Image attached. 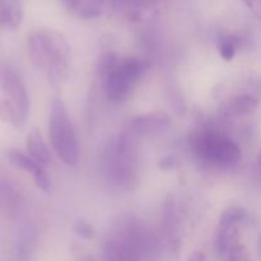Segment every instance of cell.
<instances>
[{"label": "cell", "mask_w": 261, "mask_h": 261, "mask_svg": "<svg viewBox=\"0 0 261 261\" xmlns=\"http://www.w3.org/2000/svg\"><path fill=\"white\" fill-rule=\"evenodd\" d=\"M240 40L236 36H223L218 41V51L219 55L223 60L231 61L236 56L239 50Z\"/></svg>", "instance_id": "16"}, {"label": "cell", "mask_w": 261, "mask_h": 261, "mask_svg": "<svg viewBox=\"0 0 261 261\" xmlns=\"http://www.w3.org/2000/svg\"><path fill=\"white\" fill-rule=\"evenodd\" d=\"M147 61L139 58H120L116 65L101 78L105 94L111 102H122L132 93L135 84L147 73Z\"/></svg>", "instance_id": "4"}, {"label": "cell", "mask_w": 261, "mask_h": 261, "mask_svg": "<svg viewBox=\"0 0 261 261\" xmlns=\"http://www.w3.org/2000/svg\"><path fill=\"white\" fill-rule=\"evenodd\" d=\"M8 160H9L10 165L17 167L18 170L25 171L28 173H32V175H35L36 171L41 167L30 155L23 154L19 150H9V153H8Z\"/></svg>", "instance_id": "15"}, {"label": "cell", "mask_w": 261, "mask_h": 261, "mask_svg": "<svg viewBox=\"0 0 261 261\" xmlns=\"http://www.w3.org/2000/svg\"><path fill=\"white\" fill-rule=\"evenodd\" d=\"M25 147L30 157L40 166H46L51 162V152L38 127L30 130L25 138Z\"/></svg>", "instance_id": "9"}, {"label": "cell", "mask_w": 261, "mask_h": 261, "mask_svg": "<svg viewBox=\"0 0 261 261\" xmlns=\"http://www.w3.org/2000/svg\"><path fill=\"white\" fill-rule=\"evenodd\" d=\"M224 259L226 261H251V256H250V252L246 249V246L240 244Z\"/></svg>", "instance_id": "21"}, {"label": "cell", "mask_w": 261, "mask_h": 261, "mask_svg": "<svg viewBox=\"0 0 261 261\" xmlns=\"http://www.w3.org/2000/svg\"><path fill=\"white\" fill-rule=\"evenodd\" d=\"M162 231L167 245L172 251L177 252L180 250V233H178V218H177V206H176L175 198L168 195L162 205Z\"/></svg>", "instance_id": "7"}, {"label": "cell", "mask_w": 261, "mask_h": 261, "mask_svg": "<svg viewBox=\"0 0 261 261\" xmlns=\"http://www.w3.org/2000/svg\"><path fill=\"white\" fill-rule=\"evenodd\" d=\"M241 244L239 227H218L216 249L219 256L226 257L232 250Z\"/></svg>", "instance_id": "11"}, {"label": "cell", "mask_w": 261, "mask_h": 261, "mask_svg": "<svg viewBox=\"0 0 261 261\" xmlns=\"http://www.w3.org/2000/svg\"><path fill=\"white\" fill-rule=\"evenodd\" d=\"M81 261H97V259L94 256H91V255H87V256H84Z\"/></svg>", "instance_id": "26"}, {"label": "cell", "mask_w": 261, "mask_h": 261, "mask_svg": "<svg viewBox=\"0 0 261 261\" xmlns=\"http://www.w3.org/2000/svg\"><path fill=\"white\" fill-rule=\"evenodd\" d=\"M191 148L203 162L218 167L233 166L242 158L241 148L219 130L205 127L191 139Z\"/></svg>", "instance_id": "2"}, {"label": "cell", "mask_w": 261, "mask_h": 261, "mask_svg": "<svg viewBox=\"0 0 261 261\" xmlns=\"http://www.w3.org/2000/svg\"><path fill=\"white\" fill-rule=\"evenodd\" d=\"M0 121L13 125L14 127H20L23 125L19 112L9 99L0 101Z\"/></svg>", "instance_id": "17"}, {"label": "cell", "mask_w": 261, "mask_h": 261, "mask_svg": "<svg viewBox=\"0 0 261 261\" xmlns=\"http://www.w3.org/2000/svg\"><path fill=\"white\" fill-rule=\"evenodd\" d=\"M83 0H63V4L69 13H76Z\"/></svg>", "instance_id": "23"}, {"label": "cell", "mask_w": 261, "mask_h": 261, "mask_svg": "<svg viewBox=\"0 0 261 261\" xmlns=\"http://www.w3.org/2000/svg\"><path fill=\"white\" fill-rule=\"evenodd\" d=\"M257 244H259V250L261 252V233L259 234V240H257Z\"/></svg>", "instance_id": "28"}, {"label": "cell", "mask_w": 261, "mask_h": 261, "mask_svg": "<svg viewBox=\"0 0 261 261\" xmlns=\"http://www.w3.org/2000/svg\"><path fill=\"white\" fill-rule=\"evenodd\" d=\"M28 56L33 65L46 70L53 87H60L69 75L70 46L61 33L53 30L33 31L27 41Z\"/></svg>", "instance_id": "1"}, {"label": "cell", "mask_w": 261, "mask_h": 261, "mask_svg": "<svg viewBox=\"0 0 261 261\" xmlns=\"http://www.w3.org/2000/svg\"><path fill=\"white\" fill-rule=\"evenodd\" d=\"M181 165H182V162H181L180 158L175 154H167L158 161V168L162 171L175 170V168L180 167Z\"/></svg>", "instance_id": "22"}, {"label": "cell", "mask_w": 261, "mask_h": 261, "mask_svg": "<svg viewBox=\"0 0 261 261\" xmlns=\"http://www.w3.org/2000/svg\"><path fill=\"white\" fill-rule=\"evenodd\" d=\"M74 232L76 233V236H79L81 239L84 240H92L96 236V231H94V227L89 223L87 219H76L75 224H74Z\"/></svg>", "instance_id": "19"}, {"label": "cell", "mask_w": 261, "mask_h": 261, "mask_svg": "<svg viewBox=\"0 0 261 261\" xmlns=\"http://www.w3.org/2000/svg\"><path fill=\"white\" fill-rule=\"evenodd\" d=\"M33 178H35L36 186H37L40 190L45 191V193H50L51 189H53V185H51V178L48 176V173L46 172V170L43 168V166H41L36 173L33 175Z\"/></svg>", "instance_id": "20"}, {"label": "cell", "mask_w": 261, "mask_h": 261, "mask_svg": "<svg viewBox=\"0 0 261 261\" xmlns=\"http://www.w3.org/2000/svg\"><path fill=\"white\" fill-rule=\"evenodd\" d=\"M102 9H103V0H83L76 13L84 19H92L101 15Z\"/></svg>", "instance_id": "18"}, {"label": "cell", "mask_w": 261, "mask_h": 261, "mask_svg": "<svg viewBox=\"0 0 261 261\" xmlns=\"http://www.w3.org/2000/svg\"><path fill=\"white\" fill-rule=\"evenodd\" d=\"M259 106V101L250 94H240L234 97L228 106V111L232 116L244 117L252 114Z\"/></svg>", "instance_id": "13"}, {"label": "cell", "mask_w": 261, "mask_h": 261, "mask_svg": "<svg viewBox=\"0 0 261 261\" xmlns=\"http://www.w3.org/2000/svg\"><path fill=\"white\" fill-rule=\"evenodd\" d=\"M171 125V117L166 112L155 111L143 114L133 119L132 130L138 135H152L165 132Z\"/></svg>", "instance_id": "8"}, {"label": "cell", "mask_w": 261, "mask_h": 261, "mask_svg": "<svg viewBox=\"0 0 261 261\" xmlns=\"http://www.w3.org/2000/svg\"><path fill=\"white\" fill-rule=\"evenodd\" d=\"M250 218L249 212L242 206H229L222 212L218 227H241Z\"/></svg>", "instance_id": "14"}, {"label": "cell", "mask_w": 261, "mask_h": 261, "mask_svg": "<svg viewBox=\"0 0 261 261\" xmlns=\"http://www.w3.org/2000/svg\"><path fill=\"white\" fill-rule=\"evenodd\" d=\"M188 261H206V256L204 252L201 251H195L189 256Z\"/></svg>", "instance_id": "25"}, {"label": "cell", "mask_w": 261, "mask_h": 261, "mask_svg": "<svg viewBox=\"0 0 261 261\" xmlns=\"http://www.w3.org/2000/svg\"><path fill=\"white\" fill-rule=\"evenodd\" d=\"M48 135L54 152L68 166L79 161V144L70 116L61 98H54L48 119Z\"/></svg>", "instance_id": "3"}, {"label": "cell", "mask_w": 261, "mask_h": 261, "mask_svg": "<svg viewBox=\"0 0 261 261\" xmlns=\"http://www.w3.org/2000/svg\"><path fill=\"white\" fill-rule=\"evenodd\" d=\"M2 88L8 96V99L15 106L22 122L27 121L30 115V96L22 76L14 69L5 66L2 70Z\"/></svg>", "instance_id": "6"}, {"label": "cell", "mask_w": 261, "mask_h": 261, "mask_svg": "<svg viewBox=\"0 0 261 261\" xmlns=\"http://www.w3.org/2000/svg\"><path fill=\"white\" fill-rule=\"evenodd\" d=\"M134 148L126 133L119 135L109 152V173L119 184H130L134 173Z\"/></svg>", "instance_id": "5"}, {"label": "cell", "mask_w": 261, "mask_h": 261, "mask_svg": "<svg viewBox=\"0 0 261 261\" xmlns=\"http://www.w3.org/2000/svg\"><path fill=\"white\" fill-rule=\"evenodd\" d=\"M244 2L257 17H261V0H244Z\"/></svg>", "instance_id": "24"}, {"label": "cell", "mask_w": 261, "mask_h": 261, "mask_svg": "<svg viewBox=\"0 0 261 261\" xmlns=\"http://www.w3.org/2000/svg\"><path fill=\"white\" fill-rule=\"evenodd\" d=\"M257 163H259V167H260V171H261V150L259 152V155H257Z\"/></svg>", "instance_id": "27"}, {"label": "cell", "mask_w": 261, "mask_h": 261, "mask_svg": "<svg viewBox=\"0 0 261 261\" xmlns=\"http://www.w3.org/2000/svg\"><path fill=\"white\" fill-rule=\"evenodd\" d=\"M102 261H127L121 241L114 232H110L105 239L102 246Z\"/></svg>", "instance_id": "12"}, {"label": "cell", "mask_w": 261, "mask_h": 261, "mask_svg": "<svg viewBox=\"0 0 261 261\" xmlns=\"http://www.w3.org/2000/svg\"><path fill=\"white\" fill-rule=\"evenodd\" d=\"M23 18L19 0H0V27L15 30Z\"/></svg>", "instance_id": "10"}]
</instances>
